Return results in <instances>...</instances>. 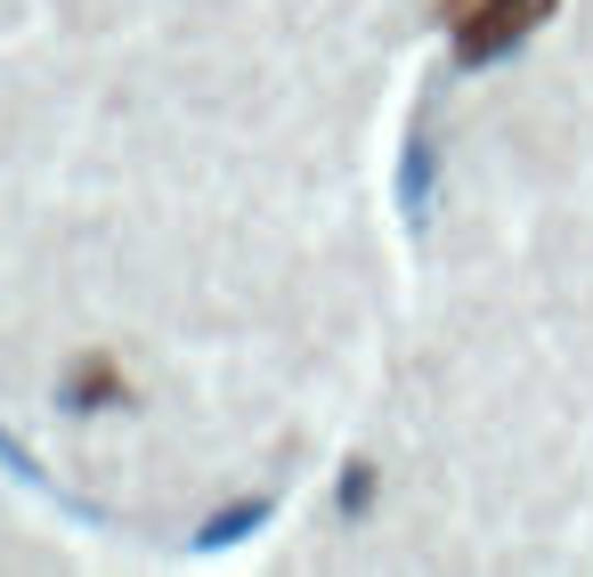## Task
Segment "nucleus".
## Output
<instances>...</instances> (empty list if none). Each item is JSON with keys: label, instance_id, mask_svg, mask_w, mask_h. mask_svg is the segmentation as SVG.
I'll use <instances>...</instances> for the list:
<instances>
[{"label": "nucleus", "instance_id": "obj_1", "mask_svg": "<svg viewBox=\"0 0 593 577\" xmlns=\"http://www.w3.org/2000/svg\"><path fill=\"white\" fill-rule=\"evenodd\" d=\"M553 9L561 0H439L447 41H456V66H496V57H513Z\"/></svg>", "mask_w": 593, "mask_h": 577}, {"label": "nucleus", "instance_id": "obj_2", "mask_svg": "<svg viewBox=\"0 0 593 577\" xmlns=\"http://www.w3.org/2000/svg\"><path fill=\"white\" fill-rule=\"evenodd\" d=\"M131 399V382H122V366L107 358V349H81V358L66 366V382H57V407H74V415H107V407Z\"/></svg>", "mask_w": 593, "mask_h": 577}, {"label": "nucleus", "instance_id": "obj_3", "mask_svg": "<svg viewBox=\"0 0 593 577\" xmlns=\"http://www.w3.org/2000/svg\"><path fill=\"white\" fill-rule=\"evenodd\" d=\"M260 521H269V497H236V504H220L212 521L195 529V545H203V553H220V545H236L244 529H260Z\"/></svg>", "mask_w": 593, "mask_h": 577}, {"label": "nucleus", "instance_id": "obj_4", "mask_svg": "<svg viewBox=\"0 0 593 577\" xmlns=\"http://www.w3.org/2000/svg\"><path fill=\"white\" fill-rule=\"evenodd\" d=\"M432 196V138H406V212H423Z\"/></svg>", "mask_w": 593, "mask_h": 577}, {"label": "nucleus", "instance_id": "obj_5", "mask_svg": "<svg viewBox=\"0 0 593 577\" xmlns=\"http://www.w3.org/2000/svg\"><path fill=\"white\" fill-rule=\"evenodd\" d=\"M374 504V464H350V480H342V512H366Z\"/></svg>", "mask_w": 593, "mask_h": 577}]
</instances>
